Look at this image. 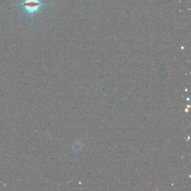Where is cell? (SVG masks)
Masks as SVG:
<instances>
[{
  "label": "cell",
  "mask_w": 191,
  "mask_h": 191,
  "mask_svg": "<svg viewBox=\"0 0 191 191\" xmlns=\"http://www.w3.org/2000/svg\"><path fill=\"white\" fill-rule=\"evenodd\" d=\"M47 4L43 3L42 0H23L20 5L23 7L24 13L29 15L32 20L34 15L38 13L42 7Z\"/></svg>",
  "instance_id": "cell-1"
}]
</instances>
